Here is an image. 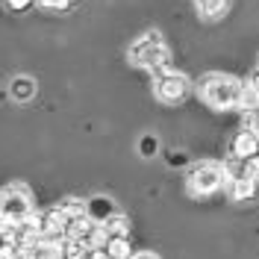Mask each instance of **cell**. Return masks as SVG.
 I'll return each instance as SVG.
<instances>
[{"mask_svg":"<svg viewBox=\"0 0 259 259\" xmlns=\"http://www.w3.org/2000/svg\"><path fill=\"white\" fill-rule=\"evenodd\" d=\"M200 97L215 109H233V106H239L242 82L230 74H209L200 82Z\"/></svg>","mask_w":259,"mask_h":259,"instance_id":"cell-1","label":"cell"},{"mask_svg":"<svg viewBox=\"0 0 259 259\" xmlns=\"http://www.w3.org/2000/svg\"><path fill=\"white\" fill-rule=\"evenodd\" d=\"M130 62L139 65V68H145V71H165V65H168V48H165V41H162L159 32H147L142 35L133 48H130Z\"/></svg>","mask_w":259,"mask_h":259,"instance_id":"cell-2","label":"cell"},{"mask_svg":"<svg viewBox=\"0 0 259 259\" xmlns=\"http://www.w3.org/2000/svg\"><path fill=\"white\" fill-rule=\"evenodd\" d=\"M186 183H189V192L194 197H206V194H215L227 183V171L215 162H200L189 171Z\"/></svg>","mask_w":259,"mask_h":259,"instance_id":"cell-3","label":"cell"},{"mask_svg":"<svg viewBox=\"0 0 259 259\" xmlns=\"http://www.w3.org/2000/svg\"><path fill=\"white\" fill-rule=\"evenodd\" d=\"M189 95V77L180 71H159L156 77V97L162 103H180L183 97Z\"/></svg>","mask_w":259,"mask_h":259,"instance_id":"cell-4","label":"cell"},{"mask_svg":"<svg viewBox=\"0 0 259 259\" xmlns=\"http://www.w3.org/2000/svg\"><path fill=\"white\" fill-rule=\"evenodd\" d=\"M30 212H32L30 194L12 192V189L3 192V224H18V221L27 218Z\"/></svg>","mask_w":259,"mask_h":259,"instance_id":"cell-5","label":"cell"},{"mask_svg":"<svg viewBox=\"0 0 259 259\" xmlns=\"http://www.w3.org/2000/svg\"><path fill=\"white\" fill-rule=\"evenodd\" d=\"M230 150H233V156H236V159H253V156H259V136H256V130H253V127L239 130V133L233 136Z\"/></svg>","mask_w":259,"mask_h":259,"instance_id":"cell-6","label":"cell"},{"mask_svg":"<svg viewBox=\"0 0 259 259\" xmlns=\"http://www.w3.org/2000/svg\"><path fill=\"white\" fill-rule=\"evenodd\" d=\"M85 215H89L92 221H97V224H103L106 218L115 215V206L106 200V197H92V200L85 203Z\"/></svg>","mask_w":259,"mask_h":259,"instance_id":"cell-7","label":"cell"},{"mask_svg":"<svg viewBox=\"0 0 259 259\" xmlns=\"http://www.w3.org/2000/svg\"><path fill=\"white\" fill-rule=\"evenodd\" d=\"M100 227H103V233H106V242H109V239H130V221L124 215H118V212H115L112 218H106Z\"/></svg>","mask_w":259,"mask_h":259,"instance_id":"cell-8","label":"cell"},{"mask_svg":"<svg viewBox=\"0 0 259 259\" xmlns=\"http://www.w3.org/2000/svg\"><path fill=\"white\" fill-rule=\"evenodd\" d=\"M194 6L206 21H215V18H221L230 9V0H194Z\"/></svg>","mask_w":259,"mask_h":259,"instance_id":"cell-9","label":"cell"},{"mask_svg":"<svg viewBox=\"0 0 259 259\" xmlns=\"http://www.w3.org/2000/svg\"><path fill=\"white\" fill-rule=\"evenodd\" d=\"M9 95H12V100H18V103H27V100L35 95V82H32L30 77H15L12 85H9Z\"/></svg>","mask_w":259,"mask_h":259,"instance_id":"cell-10","label":"cell"},{"mask_svg":"<svg viewBox=\"0 0 259 259\" xmlns=\"http://www.w3.org/2000/svg\"><path fill=\"white\" fill-rule=\"evenodd\" d=\"M239 106L242 109H247V112H256L259 109V89L256 85H242V97H239Z\"/></svg>","mask_w":259,"mask_h":259,"instance_id":"cell-11","label":"cell"},{"mask_svg":"<svg viewBox=\"0 0 259 259\" xmlns=\"http://www.w3.org/2000/svg\"><path fill=\"white\" fill-rule=\"evenodd\" d=\"M103 250L109 259H130V239H109Z\"/></svg>","mask_w":259,"mask_h":259,"instance_id":"cell-12","label":"cell"},{"mask_svg":"<svg viewBox=\"0 0 259 259\" xmlns=\"http://www.w3.org/2000/svg\"><path fill=\"white\" fill-rule=\"evenodd\" d=\"M230 183H233V197L236 200H247L253 194V183L256 180H230Z\"/></svg>","mask_w":259,"mask_h":259,"instance_id":"cell-13","label":"cell"},{"mask_svg":"<svg viewBox=\"0 0 259 259\" xmlns=\"http://www.w3.org/2000/svg\"><path fill=\"white\" fill-rule=\"evenodd\" d=\"M32 3H35V0H6V6H9L12 12H27Z\"/></svg>","mask_w":259,"mask_h":259,"instance_id":"cell-14","label":"cell"},{"mask_svg":"<svg viewBox=\"0 0 259 259\" xmlns=\"http://www.w3.org/2000/svg\"><path fill=\"white\" fill-rule=\"evenodd\" d=\"M153 153H156V139L145 136L142 139V156H153Z\"/></svg>","mask_w":259,"mask_h":259,"instance_id":"cell-15","label":"cell"},{"mask_svg":"<svg viewBox=\"0 0 259 259\" xmlns=\"http://www.w3.org/2000/svg\"><path fill=\"white\" fill-rule=\"evenodd\" d=\"M38 3H45V6H53V9H62V6H68V0H38Z\"/></svg>","mask_w":259,"mask_h":259,"instance_id":"cell-16","label":"cell"},{"mask_svg":"<svg viewBox=\"0 0 259 259\" xmlns=\"http://www.w3.org/2000/svg\"><path fill=\"white\" fill-rule=\"evenodd\" d=\"M130 259H159V256H153V253H136V256H130Z\"/></svg>","mask_w":259,"mask_h":259,"instance_id":"cell-17","label":"cell"},{"mask_svg":"<svg viewBox=\"0 0 259 259\" xmlns=\"http://www.w3.org/2000/svg\"><path fill=\"white\" fill-rule=\"evenodd\" d=\"M250 85H256V89H259V68H256V74L250 77Z\"/></svg>","mask_w":259,"mask_h":259,"instance_id":"cell-18","label":"cell"},{"mask_svg":"<svg viewBox=\"0 0 259 259\" xmlns=\"http://www.w3.org/2000/svg\"><path fill=\"white\" fill-rule=\"evenodd\" d=\"M0 224H3V194H0Z\"/></svg>","mask_w":259,"mask_h":259,"instance_id":"cell-19","label":"cell"},{"mask_svg":"<svg viewBox=\"0 0 259 259\" xmlns=\"http://www.w3.org/2000/svg\"><path fill=\"white\" fill-rule=\"evenodd\" d=\"M0 242H3V233H0Z\"/></svg>","mask_w":259,"mask_h":259,"instance_id":"cell-20","label":"cell"}]
</instances>
